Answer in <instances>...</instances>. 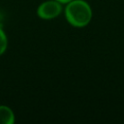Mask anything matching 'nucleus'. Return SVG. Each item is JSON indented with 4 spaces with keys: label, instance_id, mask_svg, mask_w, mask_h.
I'll return each instance as SVG.
<instances>
[{
    "label": "nucleus",
    "instance_id": "1",
    "mask_svg": "<svg viewBox=\"0 0 124 124\" xmlns=\"http://www.w3.org/2000/svg\"><path fill=\"white\" fill-rule=\"evenodd\" d=\"M63 14L67 22L76 28L87 26L93 17L92 8L85 0H72L65 4Z\"/></svg>",
    "mask_w": 124,
    "mask_h": 124
},
{
    "label": "nucleus",
    "instance_id": "4",
    "mask_svg": "<svg viewBox=\"0 0 124 124\" xmlns=\"http://www.w3.org/2000/svg\"><path fill=\"white\" fill-rule=\"evenodd\" d=\"M8 44H9L8 36L6 32L3 30V28L0 26V56H2L6 52L8 48Z\"/></svg>",
    "mask_w": 124,
    "mask_h": 124
},
{
    "label": "nucleus",
    "instance_id": "5",
    "mask_svg": "<svg viewBox=\"0 0 124 124\" xmlns=\"http://www.w3.org/2000/svg\"><path fill=\"white\" fill-rule=\"evenodd\" d=\"M58 2H60L61 4H63V5H65V4H67V3H69L70 1H72V0H57Z\"/></svg>",
    "mask_w": 124,
    "mask_h": 124
},
{
    "label": "nucleus",
    "instance_id": "2",
    "mask_svg": "<svg viewBox=\"0 0 124 124\" xmlns=\"http://www.w3.org/2000/svg\"><path fill=\"white\" fill-rule=\"evenodd\" d=\"M63 10L64 5L57 0H46L37 7L36 14L41 19L50 20L61 16Z\"/></svg>",
    "mask_w": 124,
    "mask_h": 124
},
{
    "label": "nucleus",
    "instance_id": "3",
    "mask_svg": "<svg viewBox=\"0 0 124 124\" xmlns=\"http://www.w3.org/2000/svg\"><path fill=\"white\" fill-rule=\"evenodd\" d=\"M16 115L14 110L6 105H0V124H14Z\"/></svg>",
    "mask_w": 124,
    "mask_h": 124
}]
</instances>
